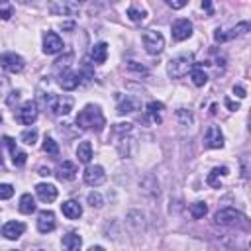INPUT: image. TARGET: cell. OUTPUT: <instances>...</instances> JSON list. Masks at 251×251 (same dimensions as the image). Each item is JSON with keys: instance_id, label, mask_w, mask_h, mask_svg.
<instances>
[{"instance_id": "6da1fadb", "label": "cell", "mask_w": 251, "mask_h": 251, "mask_svg": "<svg viewBox=\"0 0 251 251\" xmlns=\"http://www.w3.org/2000/svg\"><path fill=\"white\" fill-rule=\"evenodd\" d=\"M104 124H106V120H104V114H102V110H100L98 106L88 104V106H84V108L77 114V126H79L81 130H94V132H100V130L104 128Z\"/></svg>"}, {"instance_id": "7a4b0ae2", "label": "cell", "mask_w": 251, "mask_h": 251, "mask_svg": "<svg viewBox=\"0 0 251 251\" xmlns=\"http://www.w3.org/2000/svg\"><path fill=\"white\" fill-rule=\"evenodd\" d=\"M194 67V61H192V55H181V57H175L169 61L167 65V73L171 79H181L185 75H188Z\"/></svg>"}, {"instance_id": "3957f363", "label": "cell", "mask_w": 251, "mask_h": 251, "mask_svg": "<svg viewBox=\"0 0 251 251\" xmlns=\"http://www.w3.org/2000/svg\"><path fill=\"white\" fill-rule=\"evenodd\" d=\"M75 100L71 96H57V94H47L45 96V106L49 108L51 114L55 116H65L73 110Z\"/></svg>"}, {"instance_id": "277c9868", "label": "cell", "mask_w": 251, "mask_h": 251, "mask_svg": "<svg viewBox=\"0 0 251 251\" xmlns=\"http://www.w3.org/2000/svg\"><path fill=\"white\" fill-rule=\"evenodd\" d=\"M142 40H144V45H146L149 55H159L163 51V47H165L163 36L159 32H155V30H146L142 34Z\"/></svg>"}, {"instance_id": "5b68a950", "label": "cell", "mask_w": 251, "mask_h": 251, "mask_svg": "<svg viewBox=\"0 0 251 251\" xmlns=\"http://www.w3.org/2000/svg\"><path fill=\"white\" fill-rule=\"evenodd\" d=\"M214 220H216V224H220V226H235V224L243 222L245 218H243V214L237 212L235 208H222V210L216 212Z\"/></svg>"}, {"instance_id": "8992f818", "label": "cell", "mask_w": 251, "mask_h": 251, "mask_svg": "<svg viewBox=\"0 0 251 251\" xmlns=\"http://www.w3.org/2000/svg\"><path fill=\"white\" fill-rule=\"evenodd\" d=\"M47 10L55 16H75L81 10V6L77 2H71V0H59V2L47 4Z\"/></svg>"}, {"instance_id": "52a82bcc", "label": "cell", "mask_w": 251, "mask_h": 251, "mask_svg": "<svg viewBox=\"0 0 251 251\" xmlns=\"http://www.w3.org/2000/svg\"><path fill=\"white\" fill-rule=\"evenodd\" d=\"M0 65H2L4 71L16 75V73H20V71L24 69L26 63H24V59H22L20 55H16V53H2V55H0Z\"/></svg>"}, {"instance_id": "ba28073f", "label": "cell", "mask_w": 251, "mask_h": 251, "mask_svg": "<svg viewBox=\"0 0 251 251\" xmlns=\"http://www.w3.org/2000/svg\"><path fill=\"white\" fill-rule=\"evenodd\" d=\"M16 120L20 122V124H24V126H32L36 120H38V104L36 102H26L20 110H18V114H16Z\"/></svg>"}, {"instance_id": "9c48e42d", "label": "cell", "mask_w": 251, "mask_h": 251, "mask_svg": "<svg viewBox=\"0 0 251 251\" xmlns=\"http://www.w3.org/2000/svg\"><path fill=\"white\" fill-rule=\"evenodd\" d=\"M171 34H173V40H177V42L188 40L192 36V24H190V20H187V18L177 20L173 24V28H171Z\"/></svg>"}, {"instance_id": "30bf717a", "label": "cell", "mask_w": 251, "mask_h": 251, "mask_svg": "<svg viewBox=\"0 0 251 251\" xmlns=\"http://www.w3.org/2000/svg\"><path fill=\"white\" fill-rule=\"evenodd\" d=\"M84 183L90 185V187H100L104 181H106V173L100 165H90L84 169Z\"/></svg>"}, {"instance_id": "8fae6325", "label": "cell", "mask_w": 251, "mask_h": 251, "mask_svg": "<svg viewBox=\"0 0 251 251\" xmlns=\"http://www.w3.org/2000/svg\"><path fill=\"white\" fill-rule=\"evenodd\" d=\"M204 146L210 147V149H220L224 147V136H222V130L218 126H210L204 134Z\"/></svg>"}, {"instance_id": "7c38bea8", "label": "cell", "mask_w": 251, "mask_h": 251, "mask_svg": "<svg viewBox=\"0 0 251 251\" xmlns=\"http://www.w3.org/2000/svg\"><path fill=\"white\" fill-rule=\"evenodd\" d=\"M63 49V40L55 34V32H47L43 36V53L47 55H55Z\"/></svg>"}, {"instance_id": "4fadbf2b", "label": "cell", "mask_w": 251, "mask_h": 251, "mask_svg": "<svg viewBox=\"0 0 251 251\" xmlns=\"http://www.w3.org/2000/svg\"><path fill=\"white\" fill-rule=\"evenodd\" d=\"M55 226H57L55 214H53L51 210H42L40 216H38V230H40L42 233H49V231L55 230Z\"/></svg>"}, {"instance_id": "5bb4252c", "label": "cell", "mask_w": 251, "mask_h": 251, "mask_svg": "<svg viewBox=\"0 0 251 251\" xmlns=\"http://www.w3.org/2000/svg\"><path fill=\"white\" fill-rule=\"evenodd\" d=\"M24 231H26V224H24V222H16V220L6 222L4 228H2V235H4L6 239H18Z\"/></svg>"}, {"instance_id": "9a60e30c", "label": "cell", "mask_w": 251, "mask_h": 251, "mask_svg": "<svg viewBox=\"0 0 251 251\" xmlns=\"http://www.w3.org/2000/svg\"><path fill=\"white\" fill-rule=\"evenodd\" d=\"M59 84L63 90H75L81 84V75L79 73H71V71H63L59 77Z\"/></svg>"}, {"instance_id": "2e32d148", "label": "cell", "mask_w": 251, "mask_h": 251, "mask_svg": "<svg viewBox=\"0 0 251 251\" xmlns=\"http://www.w3.org/2000/svg\"><path fill=\"white\" fill-rule=\"evenodd\" d=\"M36 192H38L40 200H42V202H47V204L57 198V188H55L53 185H47V183H40V185L36 187Z\"/></svg>"}, {"instance_id": "e0dca14e", "label": "cell", "mask_w": 251, "mask_h": 251, "mask_svg": "<svg viewBox=\"0 0 251 251\" xmlns=\"http://www.w3.org/2000/svg\"><path fill=\"white\" fill-rule=\"evenodd\" d=\"M77 173H79V169H77V165H75L73 161H63V163L57 167V177H59L61 181H73V179L77 177Z\"/></svg>"}, {"instance_id": "ac0fdd59", "label": "cell", "mask_w": 251, "mask_h": 251, "mask_svg": "<svg viewBox=\"0 0 251 251\" xmlns=\"http://www.w3.org/2000/svg\"><path fill=\"white\" fill-rule=\"evenodd\" d=\"M61 212H63V216H67L69 220H79V218L83 216V208H81V204H79L77 200H67V202H63V204H61Z\"/></svg>"}, {"instance_id": "d6986e66", "label": "cell", "mask_w": 251, "mask_h": 251, "mask_svg": "<svg viewBox=\"0 0 251 251\" xmlns=\"http://www.w3.org/2000/svg\"><path fill=\"white\" fill-rule=\"evenodd\" d=\"M61 245H63V251H81V245H83V237L79 233H67L63 235L61 239Z\"/></svg>"}, {"instance_id": "ffe728a7", "label": "cell", "mask_w": 251, "mask_h": 251, "mask_svg": "<svg viewBox=\"0 0 251 251\" xmlns=\"http://www.w3.org/2000/svg\"><path fill=\"white\" fill-rule=\"evenodd\" d=\"M90 57H92L94 63L102 65V63L106 61V57H108V45H106L104 42H102V43H96V45L90 49Z\"/></svg>"}, {"instance_id": "44dd1931", "label": "cell", "mask_w": 251, "mask_h": 251, "mask_svg": "<svg viewBox=\"0 0 251 251\" xmlns=\"http://www.w3.org/2000/svg\"><path fill=\"white\" fill-rule=\"evenodd\" d=\"M20 212L22 214H32V212H36V208H38V204H36V198L30 194V192H26V194H22L20 196Z\"/></svg>"}, {"instance_id": "7402d4cb", "label": "cell", "mask_w": 251, "mask_h": 251, "mask_svg": "<svg viewBox=\"0 0 251 251\" xmlns=\"http://www.w3.org/2000/svg\"><path fill=\"white\" fill-rule=\"evenodd\" d=\"M136 110H140V100L130 98V96L118 104V114H130V112H136Z\"/></svg>"}, {"instance_id": "603a6c76", "label": "cell", "mask_w": 251, "mask_h": 251, "mask_svg": "<svg viewBox=\"0 0 251 251\" xmlns=\"http://www.w3.org/2000/svg\"><path fill=\"white\" fill-rule=\"evenodd\" d=\"M77 157H79L81 163H90V159H92V146H90V142L79 144V147H77Z\"/></svg>"}, {"instance_id": "cb8c5ba5", "label": "cell", "mask_w": 251, "mask_h": 251, "mask_svg": "<svg viewBox=\"0 0 251 251\" xmlns=\"http://www.w3.org/2000/svg\"><path fill=\"white\" fill-rule=\"evenodd\" d=\"M220 175H230V169L228 167H216V169H212L210 175H208V179H206V183L212 188H220V181H218Z\"/></svg>"}, {"instance_id": "d4e9b609", "label": "cell", "mask_w": 251, "mask_h": 251, "mask_svg": "<svg viewBox=\"0 0 251 251\" xmlns=\"http://www.w3.org/2000/svg\"><path fill=\"white\" fill-rule=\"evenodd\" d=\"M190 75H192V83H194L196 86H204V84H206V81H208V75L200 69V65H198V63H194V67H192Z\"/></svg>"}, {"instance_id": "484cf974", "label": "cell", "mask_w": 251, "mask_h": 251, "mask_svg": "<svg viewBox=\"0 0 251 251\" xmlns=\"http://www.w3.org/2000/svg\"><path fill=\"white\" fill-rule=\"evenodd\" d=\"M163 102H149L147 104V114L153 118V122H161V112H163Z\"/></svg>"}, {"instance_id": "4316f807", "label": "cell", "mask_w": 251, "mask_h": 251, "mask_svg": "<svg viewBox=\"0 0 251 251\" xmlns=\"http://www.w3.org/2000/svg\"><path fill=\"white\" fill-rule=\"evenodd\" d=\"M43 151H45L47 155H51V157H57V155H59V146H57V142L51 140V138H45V140H43Z\"/></svg>"}, {"instance_id": "83f0119b", "label": "cell", "mask_w": 251, "mask_h": 251, "mask_svg": "<svg viewBox=\"0 0 251 251\" xmlns=\"http://www.w3.org/2000/svg\"><path fill=\"white\" fill-rule=\"evenodd\" d=\"M208 212V206L204 204V202H196V204H192L190 206V216L194 218V220H200V218H204V214Z\"/></svg>"}, {"instance_id": "f1b7e54d", "label": "cell", "mask_w": 251, "mask_h": 251, "mask_svg": "<svg viewBox=\"0 0 251 251\" xmlns=\"http://www.w3.org/2000/svg\"><path fill=\"white\" fill-rule=\"evenodd\" d=\"M128 18H130L132 22L140 24V22L146 20V12H144V10H138L136 6H130V8H128Z\"/></svg>"}, {"instance_id": "f546056e", "label": "cell", "mask_w": 251, "mask_h": 251, "mask_svg": "<svg viewBox=\"0 0 251 251\" xmlns=\"http://www.w3.org/2000/svg\"><path fill=\"white\" fill-rule=\"evenodd\" d=\"M175 116H177V120H179L183 126H190V124L194 122V120H192V114H190L188 110H183V108H181V110H177V114H175Z\"/></svg>"}, {"instance_id": "4dcf8cb0", "label": "cell", "mask_w": 251, "mask_h": 251, "mask_svg": "<svg viewBox=\"0 0 251 251\" xmlns=\"http://www.w3.org/2000/svg\"><path fill=\"white\" fill-rule=\"evenodd\" d=\"M20 140H22L24 144H28V146H34V144L38 142V132H36V130H24L22 136H20Z\"/></svg>"}, {"instance_id": "1f68e13d", "label": "cell", "mask_w": 251, "mask_h": 251, "mask_svg": "<svg viewBox=\"0 0 251 251\" xmlns=\"http://www.w3.org/2000/svg\"><path fill=\"white\" fill-rule=\"evenodd\" d=\"M247 30H249V24L247 22H241V24H237L230 34H226L228 36V40H231V38H235V36H243V34H247Z\"/></svg>"}, {"instance_id": "d6a6232c", "label": "cell", "mask_w": 251, "mask_h": 251, "mask_svg": "<svg viewBox=\"0 0 251 251\" xmlns=\"http://www.w3.org/2000/svg\"><path fill=\"white\" fill-rule=\"evenodd\" d=\"M12 161H14V165H16V167H24V165H26V161H28V155H26L24 151L16 149V151H12Z\"/></svg>"}, {"instance_id": "836d02e7", "label": "cell", "mask_w": 251, "mask_h": 251, "mask_svg": "<svg viewBox=\"0 0 251 251\" xmlns=\"http://www.w3.org/2000/svg\"><path fill=\"white\" fill-rule=\"evenodd\" d=\"M14 196V187L12 185H0V200H8Z\"/></svg>"}, {"instance_id": "e575fe53", "label": "cell", "mask_w": 251, "mask_h": 251, "mask_svg": "<svg viewBox=\"0 0 251 251\" xmlns=\"http://www.w3.org/2000/svg\"><path fill=\"white\" fill-rule=\"evenodd\" d=\"M12 16V4L0 2V20H8Z\"/></svg>"}, {"instance_id": "d590c367", "label": "cell", "mask_w": 251, "mask_h": 251, "mask_svg": "<svg viewBox=\"0 0 251 251\" xmlns=\"http://www.w3.org/2000/svg\"><path fill=\"white\" fill-rule=\"evenodd\" d=\"M102 202H104V200H102V196H100L98 192H90V194H88V204H90L92 208H102Z\"/></svg>"}, {"instance_id": "8d00e7d4", "label": "cell", "mask_w": 251, "mask_h": 251, "mask_svg": "<svg viewBox=\"0 0 251 251\" xmlns=\"http://www.w3.org/2000/svg\"><path fill=\"white\" fill-rule=\"evenodd\" d=\"M114 132L128 134V132H132V124H116V126H114Z\"/></svg>"}, {"instance_id": "74e56055", "label": "cell", "mask_w": 251, "mask_h": 251, "mask_svg": "<svg viewBox=\"0 0 251 251\" xmlns=\"http://www.w3.org/2000/svg\"><path fill=\"white\" fill-rule=\"evenodd\" d=\"M71 59H73V55L69 53V55L61 57V59L57 61V65H55V67H57V69H67V67H69V61H71Z\"/></svg>"}, {"instance_id": "f35d334b", "label": "cell", "mask_w": 251, "mask_h": 251, "mask_svg": "<svg viewBox=\"0 0 251 251\" xmlns=\"http://www.w3.org/2000/svg\"><path fill=\"white\" fill-rule=\"evenodd\" d=\"M128 69L138 71V73H146V67H144V65H138L136 61H130V63H128Z\"/></svg>"}, {"instance_id": "ab89813d", "label": "cell", "mask_w": 251, "mask_h": 251, "mask_svg": "<svg viewBox=\"0 0 251 251\" xmlns=\"http://www.w3.org/2000/svg\"><path fill=\"white\" fill-rule=\"evenodd\" d=\"M171 8H175V10H179V8H183V6H187V2H185V0H179V2H173V0H169V2H167Z\"/></svg>"}, {"instance_id": "60d3db41", "label": "cell", "mask_w": 251, "mask_h": 251, "mask_svg": "<svg viewBox=\"0 0 251 251\" xmlns=\"http://www.w3.org/2000/svg\"><path fill=\"white\" fill-rule=\"evenodd\" d=\"M224 102H226V106H228V108H230L231 112H235V110H239V104H237V102H233V100H230V98H226Z\"/></svg>"}, {"instance_id": "b9f144b4", "label": "cell", "mask_w": 251, "mask_h": 251, "mask_svg": "<svg viewBox=\"0 0 251 251\" xmlns=\"http://www.w3.org/2000/svg\"><path fill=\"white\" fill-rule=\"evenodd\" d=\"M233 94H237V98H245V88L243 86H233Z\"/></svg>"}, {"instance_id": "7bdbcfd3", "label": "cell", "mask_w": 251, "mask_h": 251, "mask_svg": "<svg viewBox=\"0 0 251 251\" xmlns=\"http://www.w3.org/2000/svg\"><path fill=\"white\" fill-rule=\"evenodd\" d=\"M18 98H20V92H12V96H10V98H8V104H10V106H12V104H14V102H18Z\"/></svg>"}, {"instance_id": "ee69618b", "label": "cell", "mask_w": 251, "mask_h": 251, "mask_svg": "<svg viewBox=\"0 0 251 251\" xmlns=\"http://www.w3.org/2000/svg\"><path fill=\"white\" fill-rule=\"evenodd\" d=\"M202 8H204L208 14H212V4L208 2V0H204V2H202Z\"/></svg>"}, {"instance_id": "f6af8a7d", "label": "cell", "mask_w": 251, "mask_h": 251, "mask_svg": "<svg viewBox=\"0 0 251 251\" xmlns=\"http://www.w3.org/2000/svg\"><path fill=\"white\" fill-rule=\"evenodd\" d=\"M40 175H42V177H49V175H51V171H49V169H45V167H40Z\"/></svg>"}, {"instance_id": "bcb514c9", "label": "cell", "mask_w": 251, "mask_h": 251, "mask_svg": "<svg viewBox=\"0 0 251 251\" xmlns=\"http://www.w3.org/2000/svg\"><path fill=\"white\" fill-rule=\"evenodd\" d=\"M88 251H104V247H100V245H92Z\"/></svg>"}, {"instance_id": "7dc6e473", "label": "cell", "mask_w": 251, "mask_h": 251, "mask_svg": "<svg viewBox=\"0 0 251 251\" xmlns=\"http://www.w3.org/2000/svg\"><path fill=\"white\" fill-rule=\"evenodd\" d=\"M63 28H65V30H73V28H75V24H73V22H69V24H63Z\"/></svg>"}, {"instance_id": "c3c4849f", "label": "cell", "mask_w": 251, "mask_h": 251, "mask_svg": "<svg viewBox=\"0 0 251 251\" xmlns=\"http://www.w3.org/2000/svg\"><path fill=\"white\" fill-rule=\"evenodd\" d=\"M0 167H2V153H0Z\"/></svg>"}, {"instance_id": "681fc988", "label": "cell", "mask_w": 251, "mask_h": 251, "mask_svg": "<svg viewBox=\"0 0 251 251\" xmlns=\"http://www.w3.org/2000/svg\"><path fill=\"white\" fill-rule=\"evenodd\" d=\"M0 122H2V116H0Z\"/></svg>"}]
</instances>
